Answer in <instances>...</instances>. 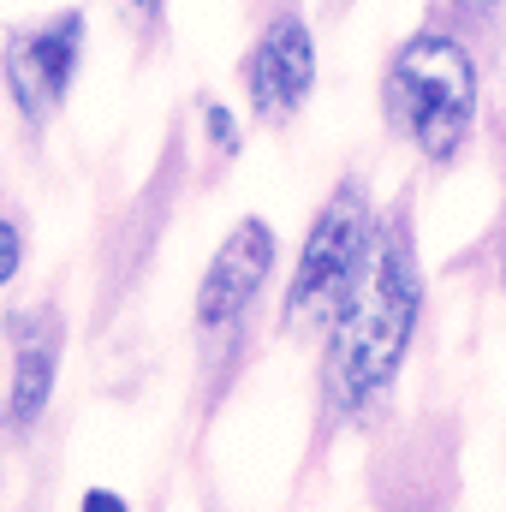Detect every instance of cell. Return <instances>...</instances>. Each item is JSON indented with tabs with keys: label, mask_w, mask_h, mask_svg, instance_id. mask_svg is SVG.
Here are the masks:
<instances>
[{
	"label": "cell",
	"mask_w": 506,
	"mask_h": 512,
	"mask_svg": "<svg viewBox=\"0 0 506 512\" xmlns=\"http://www.w3.org/2000/svg\"><path fill=\"white\" fill-rule=\"evenodd\" d=\"M417 304H423V280L411 268L405 233L399 227L370 233V251L334 310V340H328V376L346 411H364L393 387L417 328Z\"/></svg>",
	"instance_id": "obj_1"
},
{
	"label": "cell",
	"mask_w": 506,
	"mask_h": 512,
	"mask_svg": "<svg viewBox=\"0 0 506 512\" xmlns=\"http://www.w3.org/2000/svg\"><path fill=\"white\" fill-rule=\"evenodd\" d=\"M387 114L429 161H453L459 143L477 126V66H471V54L441 30L411 36L387 66Z\"/></svg>",
	"instance_id": "obj_2"
},
{
	"label": "cell",
	"mask_w": 506,
	"mask_h": 512,
	"mask_svg": "<svg viewBox=\"0 0 506 512\" xmlns=\"http://www.w3.org/2000/svg\"><path fill=\"white\" fill-rule=\"evenodd\" d=\"M370 203L358 185H340L328 197V209L316 215L310 239H304V256L292 268V292H286V316H334L358 262L370 251Z\"/></svg>",
	"instance_id": "obj_3"
},
{
	"label": "cell",
	"mask_w": 506,
	"mask_h": 512,
	"mask_svg": "<svg viewBox=\"0 0 506 512\" xmlns=\"http://www.w3.org/2000/svg\"><path fill=\"white\" fill-rule=\"evenodd\" d=\"M78 54H84V12H54L48 24L18 30L6 42V84L30 120H48L60 108V96L72 90Z\"/></svg>",
	"instance_id": "obj_4"
},
{
	"label": "cell",
	"mask_w": 506,
	"mask_h": 512,
	"mask_svg": "<svg viewBox=\"0 0 506 512\" xmlns=\"http://www.w3.org/2000/svg\"><path fill=\"white\" fill-rule=\"evenodd\" d=\"M268 268H274V233H268V221H239L227 239H221V251L209 256V268H203V286H197V328H227V322H239L245 310H251V298L262 292V280H268Z\"/></svg>",
	"instance_id": "obj_5"
},
{
	"label": "cell",
	"mask_w": 506,
	"mask_h": 512,
	"mask_svg": "<svg viewBox=\"0 0 506 512\" xmlns=\"http://www.w3.org/2000/svg\"><path fill=\"white\" fill-rule=\"evenodd\" d=\"M245 84H251V102L262 120L298 114V102L316 84V42H310V30H304L298 12H286V18H274L262 30V42L245 60Z\"/></svg>",
	"instance_id": "obj_6"
},
{
	"label": "cell",
	"mask_w": 506,
	"mask_h": 512,
	"mask_svg": "<svg viewBox=\"0 0 506 512\" xmlns=\"http://www.w3.org/2000/svg\"><path fill=\"white\" fill-rule=\"evenodd\" d=\"M60 316L54 310H30L12 322V399H6V417L24 429L48 411V393H54V376H60Z\"/></svg>",
	"instance_id": "obj_7"
},
{
	"label": "cell",
	"mask_w": 506,
	"mask_h": 512,
	"mask_svg": "<svg viewBox=\"0 0 506 512\" xmlns=\"http://www.w3.org/2000/svg\"><path fill=\"white\" fill-rule=\"evenodd\" d=\"M18 262H24V233H18V227L0 215V286L18 274Z\"/></svg>",
	"instance_id": "obj_8"
},
{
	"label": "cell",
	"mask_w": 506,
	"mask_h": 512,
	"mask_svg": "<svg viewBox=\"0 0 506 512\" xmlns=\"http://www.w3.org/2000/svg\"><path fill=\"white\" fill-rule=\"evenodd\" d=\"M78 512H131L126 501H120V495H114V489H90V495H84V507Z\"/></svg>",
	"instance_id": "obj_9"
},
{
	"label": "cell",
	"mask_w": 506,
	"mask_h": 512,
	"mask_svg": "<svg viewBox=\"0 0 506 512\" xmlns=\"http://www.w3.org/2000/svg\"><path fill=\"white\" fill-rule=\"evenodd\" d=\"M459 6H465V12H489L495 0H459Z\"/></svg>",
	"instance_id": "obj_10"
},
{
	"label": "cell",
	"mask_w": 506,
	"mask_h": 512,
	"mask_svg": "<svg viewBox=\"0 0 506 512\" xmlns=\"http://www.w3.org/2000/svg\"><path fill=\"white\" fill-rule=\"evenodd\" d=\"M131 6H137V12H149V18L161 12V0H131Z\"/></svg>",
	"instance_id": "obj_11"
},
{
	"label": "cell",
	"mask_w": 506,
	"mask_h": 512,
	"mask_svg": "<svg viewBox=\"0 0 506 512\" xmlns=\"http://www.w3.org/2000/svg\"><path fill=\"white\" fill-rule=\"evenodd\" d=\"M501 280H506V256H501Z\"/></svg>",
	"instance_id": "obj_12"
}]
</instances>
